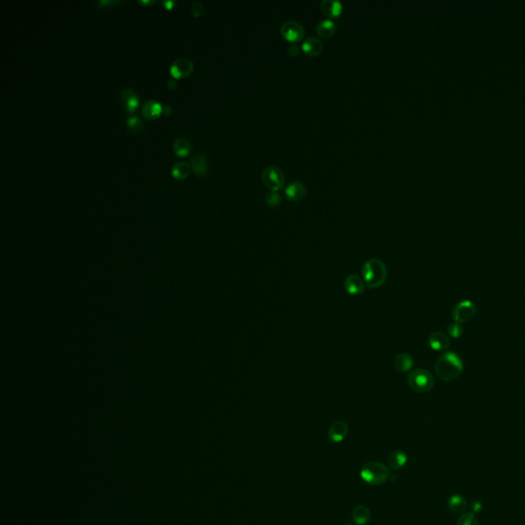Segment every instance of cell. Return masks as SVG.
<instances>
[{
	"mask_svg": "<svg viewBox=\"0 0 525 525\" xmlns=\"http://www.w3.org/2000/svg\"><path fill=\"white\" fill-rule=\"evenodd\" d=\"M352 519L357 525H364L370 519V510L363 504L355 507L352 511Z\"/></svg>",
	"mask_w": 525,
	"mask_h": 525,
	"instance_id": "cell-18",
	"label": "cell"
},
{
	"mask_svg": "<svg viewBox=\"0 0 525 525\" xmlns=\"http://www.w3.org/2000/svg\"><path fill=\"white\" fill-rule=\"evenodd\" d=\"M470 508H471L472 513H478V512H480L482 510V502L480 500H478V499H475V500H473L471 502Z\"/></svg>",
	"mask_w": 525,
	"mask_h": 525,
	"instance_id": "cell-30",
	"label": "cell"
},
{
	"mask_svg": "<svg viewBox=\"0 0 525 525\" xmlns=\"http://www.w3.org/2000/svg\"><path fill=\"white\" fill-rule=\"evenodd\" d=\"M162 3H163V5H165L167 8H171V6H173V4H174V1H163Z\"/></svg>",
	"mask_w": 525,
	"mask_h": 525,
	"instance_id": "cell-35",
	"label": "cell"
},
{
	"mask_svg": "<svg viewBox=\"0 0 525 525\" xmlns=\"http://www.w3.org/2000/svg\"><path fill=\"white\" fill-rule=\"evenodd\" d=\"M190 164L197 175H202L207 171L208 163L205 155L201 153L194 154L190 159Z\"/></svg>",
	"mask_w": 525,
	"mask_h": 525,
	"instance_id": "cell-17",
	"label": "cell"
},
{
	"mask_svg": "<svg viewBox=\"0 0 525 525\" xmlns=\"http://www.w3.org/2000/svg\"><path fill=\"white\" fill-rule=\"evenodd\" d=\"M394 364H395V367H396V369L398 371H400V372H407V371H409L413 367L414 360H413L412 356H410L409 354H407V353H400V354H398L395 357Z\"/></svg>",
	"mask_w": 525,
	"mask_h": 525,
	"instance_id": "cell-15",
	"label": "cell"
},
{
	"mask_svg": "<svg viewBox=\"0 0 525 525\" xmlns=\"http://www.w3.org/2000/svg\"><path fill=\"white\" fill-rule=\"evenodd\" d=\"M448 507L453 513H462L467 508V500L460 494H453L449 497Z\"/></svg>",
	"mask_w": 525,
	"mask_h": 525,
	"instance_id": "cell-22",
	"label": "cell"
},
{
	"mask_svg": "<svg viewBox=\"0 0 525 525\" xmlns=\"http://www.w3.org/2000/svg\"><path fill=\"white\" fill-rule=\"evenodd\" d=\"M320 6L322 11L328 16H337L342 10V4L337 0H322Z\"/></svg>",
	"mask_w": 525,
	"mask_h": 525,
	"instance_id": "cell-20",
	"label": "cell"
},
{
	"mask_svg": "<svg viewBox=\"0 0 525 525\" xmlns=\"http://www.w3.org/2000/svg\"><path fill=\"white\" fill-rule=\"evenodd\" d=\"M280 32L286 40L290 42H297L302 38L305 34V29L302 25L299 24L298 22L288 19L281 25Z\"/></svg>",
	"mask_w": 525,
	"mask_h": 525,
	"instance_id": "cell-7",
	"label": "cell"
},
{
	"mask_svg": "<svg viewBox=\"0 0 525 525\" xmlns=\"http://www.w3.org/2000/svg\"><path fill=\"white\" fill-rule=\"evenodd\" d=\"M409 388L416 393H428L435 386V379L432 373L423 368L412 370L407 377Z\"/></svg>",
	"mask_w": 525,
	"mask_h": 525,
	"instance_id": "cell-4",
	"label": "cell"
},
{
	"mask_svg": "<svg viewBox=\"0 0 525 525\" xmlns=\"http://www.w3.org/2000/svg\"><path fill=\"white\" fill-rule=\"evenodd\" d=\"M301 49L310 56L318 55L323 49L322 41L314 36L308 37L301 43Z\"/></svg>",
	"mask_w": 525,
	"mask_h": 525,
	"instance_id": "cell-14",
	"label": "cell"
},
{
	"mask_svg": "<svg viewBox=\"0 0 525 525\" xmlns=\"http://www.w3.org/2000/svg\"><path fill=\"white\" fill-rule=\"evenodd\" d=\"M476 313V305L469 299H465L457 302L451 310V316L453 320L459 324L471 321L475 317Z\"/></svg>",
	"mask_w": 525,
	"mask_h": 525,
	"instance_id": "cell-5",
	"label": "cell"
},
{
	"mask_svg": "<svg viewBox=\"0 0 525 525\" xmlns=\"http://www.w3.org/2000/svg\"><path fill=\"white\" fill-rule=\"evenodd\" d=\"M288 52L289 54L291 55H296L298 52H299V47L295 44H291L289 47H288Z\"/></svg>",
	"mask_w": 525,
	"mask_h": 525,
	"instance_id": "cell-31",
	"label": "cell"
},
{
	"mask_svg": "<svg viewBox=\"0 0 525 525\" xmlns=\"http://www.w3.org/2000/svg\"><path fill=\"white\" fill-rule=\"evenodd\" d=\"M171 111H172V110H171L170 106H168V105H164V106L162 107V113H163L165 116H169V115H170V113H171Z\"/></svg>",
	"mask_w": 525,
	"mask_h": 525,
	"instance_id": "cell-33",
	"label": "cell"
},
{
	"mask_svg": "<svg viewBox=\"0 0 525 525\" xmlns=\"http://www.w3.org/2000/svg\"><path fill=\"white\" fill-rule=\"evenodd\" d=\"M193 70V63L188 57H178L172 62L170 66V73L176 77H185Z\"/></svg>",
	"mask_w": 525,
	"mask_h": 525,
	"instance_id": "cell-8",
	"label": "cell"
},
{
	"mask_svg": "<svg viewBox=\"0 0 525 525\" xmlns=\"http://www.w3.org/2000/svg\"><path fill=\"white\" fill-rule=\"evenodd\" d=\"M336 30V24L332 19L326 18L320 21L316 26L317 34L322 38H330Z\"/></svg>",
	"mask_w": 525,
	"mask_h": 525,
	"instance_id": "cell-16",
	"label": "cell"
},
{
	"mask_svg": "<svg viewBox=\"0 0 525 525\" xmlns=\"http://www.w3.org/2000/svg\"><path fill=\"white\" fill-rule=\"evenodd\" d=\"M120 98L128 113H133L138 105V102H139L136 92L132 88H129V87H125L121 90Z\"/></svg>",
	"mask_w": 525,
	"mask_h": 525,
	"instance_id": "cell-12",
	"label": "cell"
},
{
	"mask_svg": "<svg viewBox=\"0 0 525 525\" xmlns=\"http://www.w3.org/2000/svg\"><path fill=\"white\" fill-rule=\"evenodd\" d=\"M176 85H177V83H176V81H175V80H173V79H168V80H167V82H166V86H167L169 89H171V90H173V89L176 87Z\"/></svg>",
	"mask_w": 525,
	"mask_h": 525,
	"instance_id": "cell-32",
	"label": "cell"
},
{
	"mask_svg": "<svg viewBox=\"0 0 525 525\" xmlns=\"http://www.w3.org/2000/svg\"><path fill=\"white\" fill-rule=\"evenodd\" d=\"M116 2H118V1H112V0H107L106 1V0H104V1H99L98 4L99 5H108V4H113V3H116Z\"/></svg>",
	"mask_w": 525,
	"mask_h": 525,
	"instance_id": "cell-34",
	"label": "cell"
},
{
	"mask_svg": "<svg viewBox=\"0 0 525 525\" xmlns=\"http://www.w3.org/2000/svg\"><path fill=\"white\" fill-rule=\"evenodd\" d=\"M191 10H192V12H193V14L195 16H199V15H201L204 12V7H203L201 2H199V1H192Z\"/></svg>",
	"mask_w": 525,
	"mask_h": 525,
	"instance_id": "cell-29",
	"label": "cell"
},
{
	"mask_svg": "<svg viewBox=\"0 0 525 525\" xmlns=\"http://www.w3.org/2000/svg\"><path fill=\"white\" fill-rule=\"evenodd\" d=\"M173 150L174 152L179 155V156H185L187 155L189 152H190V149H191V144L190 142L184 137V136H178L176 137L174 140H173Z\"/></svg>",
	"mask_w": 525,
	"mask_h": 525,
	"instance_id": "cell-23",
	"label": "cell"
},
{
	"mask_svg": "<svg viewBox=\"0 0 525 525\" xmlns=\"http://www.w3.org/2000/svg\"><path fill=\"white\" fill-rule=\"evenodd\" d=\"M189 171H190V165H189V163H187L185 161H178V162L174 163L171 168L172 175L178 179L185 178L188 175Z\"/></svg>",
	"mask_w": 525,
	"mask_h": 525,
	"instance_id": "cell-24",
	"label": "cell"
},
{
	"mask_svg": "<svg viewBox=\"0 0 525 525\" xmlns=\"http://www.w3.org/2000/svg\"><path fill=\"white\" fill-rule=\"evenodd\" d=\"M388 271L382 260L370 258L362 267V279L369 289H375L383 285L387 280Z\"/></svg>",
	"mask_w": 525,
	"mask_h": 525,
	"instance_id": "cell-2",
	"label": "cell"
},
{
	"mask_svg": "<svg viewBox=\"0 0 525 525\" xmlns=\"http://www.w3.org/2000/svg\"><path fill=\"white\" fill-rule=\"evenodd\" d=\"M456 525H478V520L473 513H463L457 519Z\"/></svg>",
	"mask_w": 525,
	"mask_h": 525,
	"instance_id": "cell-26",
	"label": "cell"
},
{
	"mask_svg": "<svg viewBox=\"0 0 525 525\" xmlns=\"http://www.w3.org/2000/svg\"><path fill=\"white\" fill-rule=\"evenodd\" d=\"M162 113V106L156 100H148L142 107V114L147 119H154Z\"/></svg>",
	"mask_w": 525,
	"mask_h": 525,
	"instance_id": "cell-19",
	"label": "cell"
},
{
	"mask_svg": "<svg viewBox=\"0 0 525 525\" xmlns=\"http://www.w3.org/2000/svg\"><path fill=\"white\" fill-rule=\"evenodd\" d=\"M281 201L280 195L277 192H270L266 195V203L269 206H277Z\"/></svg>",
	"mask_w": 525,
	"mask_h": 525,
	"instance_id": "cell-28",
	"label": "cell"
},
{
	"mask_svg": "<svg viewBox=\"0 0 525 525\" xmlns=\"http://www.w3.org/2000/svg\"><path fill=\"white\" fill-rule=\"evenodd\" d=\"M128 128L133 132H140L144 129V124L140 118L137 116H131L127 119Z\"/></svg>",
	"mask_w": 525,
	"mask_h": 525,
	"instance_id": "cell-25",
	"label": "cell"
},
{
	"mask_svg": "<svg viewBox=\"0 0 525 525\" xmlns=\"http://www.w3.org/2000/svg\"><path fill=\"white\" fill-rule=\"evenodd\" d=\"M407 461V455L402 450H394L388 458L389 467L393 470L401 469Z\"/></svg>",
	"mask_w": 525,
	"mask_h": 525,
	"instance_id": "cell-21",
	"label": "cell"
},
{
	"mask_svg": "<svg viewBox=\"0 0 525 525\" xmlns=\"http://www.w3.org/2000/svg\"><path fill=\"white\" fill-rule=\"evenodd\" d=\"M434 369L441 380L453 381L460 376L463 363L460 356L455 352H446L436 360Z\"/></svg>",
	"mask_w": 525,
	"mask_h": 525,
	"instance_id": "cell-1",
	"label": "cell"
},
{
	"mask_svg": "<svg viewBox=\"0 0 525 525\" xmlns=\"http://www.w3.org/2000/svg\"><path fill=\"white\" fill-rule=\"evenodd\" d=\"M306 186L299 181L294 180L289 183L285 188V195L286 197L291 201H297L300 200L305 194H306Z\"/></svg>",
	"mask_w": 525,
	"mask_h": 525,
	"instance_id": "cell-13",
	"label": "cell"
},
{
	"mask_svg": "<svg viewBox=\"0 0 525 525\" xmlns=\"http://www.w3.org/2000/svg\"><path fill=\"white\" fill-rule=\"evenodd\" d=\"M428 344L434 351H445L450 347V339L445 333L434 331L429 335Z\"/></svg>",
	"mask_w": 525,
	"mask_h": 525,
	"instance_id": "cell-11",
	"label": "cell"
},
{
	"mask_svg": "<svg viewBox=\"0 0 525 525\" xmlns=\"http://www.w3.org/2000/svg\"><path fill=\"white\" fill-rule=\"evenodd\" d=\"M344 287H345V290L349 294L359 295L364 292L365 283L361 277H359L355 274H351L346 277V279L344 281Z\"/></svg>",
	"mask_w": 525,
	"mask_h": 525,
	"instance_id": "cell-9",
	"label": "cell"
},
{
	"mask_svg": "<svg viewBox=\"0 0 525 525\" xmlns=\"http://www.w3.org/2000/svg\"><path fill=\"white\" fill-rule=\"evenodd\" d=\"M261 178H262L264 184L269 189H271L273 191H277L282 188L284 180H285V175L279 167L270 165L264 169Z\"/></svg>",
	"mask_w": 525,
	"mask_h": 525,
	"instance_id": "cell-6",
	"label": "cell"
},
{
	"mask_svg": "<svg viewBox=\"0 0 525 525\" xmlns=\"http://www.w3.org/2000/svg\"><path fill=\"white\" fill-rule=\"evenodd\" d=\"M447 332L448 334L453 337V338H457L459 336L462 335V332H463V328L462 326L459 324V323H450L448 326H447Z\"/></svg>",
	"mask_w": 525,
	"mask_h": 525,
	"instance_id": "cell-27",
	"label": "cell"
},
{
	"mask_svg": "<svg viewBox=\"0 0 525 525\" xmlns=\"http://www.w3.org/2000/svg\"><path fill=\"white\" fill-rule=\"evenodd\" d=\"M360 476L370 485H381L390 479L391 473L390 469L385 463L379 461H368L362 467Z\"/></svg>",
	"mask_w": 525,
	"mask_h": 525,
	"instance_id": "cell-3",
	"label": "cell"
},
{
	"mask_svg": "<svg viewBox=\"0 0 525 525\" xmlns=\"http://www.w3.org/2000/svg\"><path fill=\"white\" fill-rule=\"evenodd\" d=\"M349 433V427L344 420L333 421L328 429V438L334 443L341 442Z\"/></svg>",
	"mask_w": 525,
	"mask_h": 525,
	"instance_id": "cell-10",
	"label": "cell"
}]
</instances>
